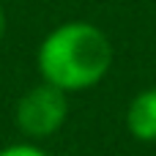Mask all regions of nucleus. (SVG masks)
<instances>
[{"mask_svg":"<svg viewBox=\"0 0 156 156\" xmlns=\"http://www.w3.org/2000/svg\"><path fill=\"white\" fill-rule=\"evenodd\" d=\"M126 129L140 143H156V88L140 90L126 107Z\"/></svg>","mask_w":156,"mask_h":156,"instance_id":"nucleus-3","label":"nucleus"},{"mask_svg":"<svg viewBox=\"0 0 156 156\" xmlns=\"http://www.w3.org/2000/svg\"><path fill=\"white\" fill-rule=\"evenodd\" d=\"M69 118V93L49 82H38L30 90H25L16 101L14 121L16 129L27 140H47L63 129Z\"/></svg>","mask_w":156,"mask_h":156,"instance_id":"nucleus-2","label":"nucleus"},{"mask_svg":"<svg viewBox=\"0 0 156 156\" xmlns=\"http://www.w3.org/2000/svg\"><path fill=\"white\" fill-rule=\"evenodd\" d=\"M0 156H47V154L36 143H14V145L0 148Z\"/></svg>","mask_w":156,"mask_h":156,"instance_id":"nucleus-4","label":"nucleus"},{"mask_svg":"<svg viewBox=\"0 0 156 156\" xmlns=\"http://www.w3.org/2000/svg\"><path fill=\"white\" fill-rule=\"evenodd\" d=\"M5 8H3V0H0V41H3V36H5Z\"/></svg>","mask_w":156,"mask_h":156,"instance_id":"nucleus-5","label":"nucleus"},{"mask_svg":"<svg viewBox=\"0 0 156 156\" xmlns=\"http://www.w3.org/2000/svg\"><path fill=\"white\" fill-rule=\"evenodd\" d=\"M112 58V44L99 25L71 19L41 38L36 66L44 82L60 88L63 93H82L110 74Z\"/></svg>","mask_w":156,"mask_h":156,"instance_id":"nucleus-1","label":"nucleus"}]
</instances>
